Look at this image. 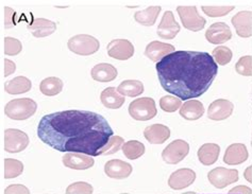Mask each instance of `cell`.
I'll list each match as a JSON object with an SVG mask.
<instances>
[{"mask_svg": "<svg viewBox=\"0 0 252 194\" xmlns=\"http://www.w3.org/2000/svg\"><path fill=\"white\" fill-rule=\"evenodd\" d=\"M204 113V106L200 101L189 100L185 102L180 109V115L187 120H198Z\"/></svg>", "mask_w": 252, "mask_h": 194, "instance_id": "cell-25", "label": "cell"}, {"mask_svg": "<svg viewBox=\"0 0 252 194\" xmlns=\"http://www.w3.org/2000/svg\"><path fill=\"white\" fill-rule=\"evenodd\" d=\"M180 32V26L176 22L174 13L166 11L162 17L161 24L158 27V35L164 39H172Z\"/></svg>", "mask_w": 252, "mask_h": 194, "instance_id": "cell-12", "label": "cell"}, {"mask_svg": "<svg viewBox=\"0 0 252 194\" xmlns=\"http://www.w3.org/2000/svg\"><path fill=\"white\" fill-rule=\"evenodd\" d=\"M24 171L22 162L13 158H5L4 160V177L5 179L15 178L21 175Z\"/></svg>", "mask_w": 252, "mask_h": 194, "instance_id": "cell-31", "label": "cell"}, {"mask_svg": "<svg viewBox=\"0 0 252 194\" xmlns=\"http://www.w3.org/2000/svg\"><path fill=\"white\" fill-rule=\"evenodd\" d=\"M93 186L84 183V182H77L68 186L66 193L67 194H93Z\"/></svg>", "mask_w": 252, "mask_h": 194, "instance_id": "cell-38", "label": "cell"}, {"mask_svg": "<svg viewBox=\"0 0 252 194\" xmlns=\"http://www.w3.org/2000/svg\"><path fill=\"white\" fill-rule=\"evenodd\" d=\"M28 29L31 31L32 35L35 37L49 36L57 30V25L45 18H35L30 25Z\"/></svg>", "mask_w": 252, "mask_h": 194, "instance_id": "cell-21", "label": "cell"}, {"mask_svg": "<svg viewBox=\"0 0 252 194\" xmlns=\"http://www.w3.org/2000/svg\"><path fill=\"white\" fill-rule=\"evenodd\" d=\"M232 37V32L229 26L224 23H215L210 26V28L205 32V38L211 44H223L228 42Z\"/></svg>", "mask_w": 252, "mask_h": 194, "instance_id": "cell-14", "label": "cell"}, {"mask_svg": "<svg viewBox=\"0 0 252 194\" xmlns=\"http://www.w3.org/2000/svg\"><path fill=\"white\" fill-rule=\"evenodd\" d=\"M231 23L236 30L238 36L247 38L252 36V13L241 11L231 19Z\"/></svg>", "mask_w": 252, "mask_h": 194, "instance_id": "cell-15", "label": "cell"}, {"mask_svg": "<svg viewBox=\"0 0 252 194\" xmlns=\"http://www.w3.org/2000/svg\"><path fill=\"white\" fill-rule=\"evenodd\" d=\"M212 56H213V58H215V61L218 64L223 66L231 62L233 53H232V51L228 48V47L220 46L217 47V48H215L213 52H212Z\"/></svg>", "mask_w": 252, "mask_h": 194, "instance_id": "cell-32", "label": "cell"}, {"mask_svg": "<svg viewBox=\"0 0 252 194\" xmlns=\"http://www.w3.org/2000/svg\"><path fill=\"white\" fill-rule=\"evenodd\" d=\"M92 78L98 82H111L117 78V69L107 63L98 64L92 69Z\"/></svg>", "mask_w": 252, "mask_h": 194, "instance_id": "cell-22", "label": "cell"}, {"mask_svg": "<svg viewBox=\"0 0 252 194\" xmlns=\"http://www.w3.org/2000/svg\"><path fill=\"white\" fill-rule=\"evenodd\" d=\"M29 144V137L26 133L15 129L4 132V149L8 153H19Z\"/></svg>", "mask_w": 252, "mask_h": 194, "instance_id": "cell-8", "label": "cell"}, {"mask_svg": "<svg viewBox=\"0 0 252 194\" xmlns=\"http://www.w3.org/2000/svg\"><path fill=\"white\" fill-rule=\"evenodd\" d=\"M4 194H30L29 189L24 185H10L5 189Z\"/></svg>", "mask_w": 252, "mask_h": 194, "instance_id": "cell-39", "label": "cell"}, {"mask_svg": "<svg viewBox=\"0 0 252 194\" xmlns=\"http://www.w3.org/2000/svg\"><path fill=\"white\" fill-rule=\"evenodd\" d=\"M4 65H5V69H4V76H5V77H8V76L11 75V73L15 72V70H16V65H15L14 63L9 61V59H5V61H4Z\"/></svg>", "mask_w": 252, "mask_h": 194, "instance_id": "cell-41", "label": "cell"}, {"mask_svg": "<svg viewBox=\"0 0 252 194\" xmlns=\"http://www.w3.org/2000/svg\"><path fill=\"white\" fill-rule=\"evenodd\" d=\"M248 159V151L246 145L243 143H233L229 145L223 155V162L230 165H241Z\"/></svg>", "mask_w": 252, "mask_h": 194, "instance_id": "cell-18", "label": "cell"}, {"mask_svg": "<svg viewBox=\"0 0 252 194\" xmlns=\"http://www.w3.org/2000/svg\"><path fill=\"white\" fill-rule=\"evenodd\" d=\"M208 178L215 188L223 189L227 186L237 182L238 171L235 169H225L223 166H218V168L209 172Z\"/></svg>", "mask_w": 252, "mask_h": 194, "instance_id": "cell-9", "label": "cell"}, {"mask_svg": "<svg viewBox=\"0 0 252 194\" xmlns=\"http://www.w3.org/2000/svg\"><path fill=\"white\" fill-rule=\"evenodd\" d=\"M158 81L164 90L181 100L207 92L218 73V66L208 52L175 51L157 63Z\"/></svg>", "mask_w": 252, "mask_h": 194, "instance_id": "cell-2", "label": "cell"}, {"mask_svg": "<svg viewBox=\"0 0 252 194\" xmlns=\"http://www.w3.org/2000/svg\"><path fill=\"white\" fill-rule=\"evenodd\" d=\"M161 10V6H149L146 10L136 12L134 14V18L138 24L146 27H151L155 25Z\"/></svg>", "mask_w": 252, "mask_h": 194, "instance_id": "cell-27", "label": "cell"}, {"mask_svg": "<svg viewBox=\"0 0 252 194\" xmlns=\"http://www.w3.org/2000/svg\"><path fill=\"white\" fill-rule=\"evenodd\" d=\"M161 109L166 112H174L181 108V99L172 96H165L160 100Z\"/></svg>", "mask_w": 252, "mask_h": 194, "instance_id": "cell-34", "label": "cell"}, {"mask_svg": "<svg viewBox=\"0 0 252 194\" xmlns=\"http://www.w3.org/2000/svg\"><path fill=\"white\" fill-rule=\"evenodd\" d=\"M189 152V145L184 140L178 139L169 143L162 153V158L165 163L169 165L179 164L188 156Z\"/></svg>", "mask_w": 252, "mask_h": 194, "instance_id": "cell-7", "label": "cell"}, {"mask_svg": "<svg viewBox=\"0 0 252 194\" xmlns=\"http://www.w3.org/2000/svg\"><path fill=\"white\" fill-rule=\"evenodd\" d=\"M68 49L79 55H91L99 50L98 39L88 34H79L71 37L68 43Z\"/></svg>", "mask_w": 252, "mask_h": 194, "instance_id": "cell-5", "label": "cell"}, {"mask_svg": "<svg viewBox=\"0 0 252 194\" xmlns=\"http://www.w3.org/2000/svg\"><path fill=\"white\" fill-rule=\"evenodd\" d=\"M244 176L249 183H252V166H249L246 171L244 172Z\"/></svg>", "mask_w": 252, "mask_h": 194, "instance_id": "cell-42", "label": "cell"}, {"mask_svg": "<svg viewBox=\"0 0 252 194\" xmlns=\"http://www.w3.org/2000/svg\"><path fill=\"white\" fill-rule=\"evenodd\" d=\"M107 49L108 55L118 61H127L134 55V47L127 39H114L108 45Z\"/></svg>", "mask_w": 252, "mask_h": 194, "instance_id": "cell-10", "label": "cell"}, {"mask_svg": "<svg viewBox=\"0 0 252 194\" xmlns=\"http://www.w3.org/2000/svg\"><path fill=\"white\" fill-rule=\"evenodd\" d=\"M196 173L191 169L183 168L179 169L170 175L168 179V185L174 190H182L188 188L195 182Z\"/></svg>", "mask_w": 252, "mask_h": 194, "instance_id": "cell-11", "label": "cell"}, {"mask_svg": "<svg viewBox=\"0 0 252 194\" xmlns=\"http://www.w3.org/2000/svg\"><path fill=\"white\" fill-rule=\"evenodd\" d=\"M123 152L124 155L128 159L134 160L144 155L145 145L137 140H130V141L124 143Z\"/></svg>", "mask_w": 252, "mask_h": 194, "instance_id": "cell-30", "label": "cell"}, {"mask_svg": "<svg viewBox=\"0 0 252 194\" xmlns=\"http://www.w3.org/2000/svg\"><path fill=\"white\" fill-rule=\"evenodd\" d=\"M172 52H175V47L172 45L154 41L146 47L145 55L150 58L152 62L158 63L161 59H163L165 56H167Z\"/></svg>", "mask_w": 252, "mask_h": 194, "instance_id": "cell-19", "label": "cell"}, {"mask_svg": "<svg viewBox=\"0 0 252 194\" xmlns=\"http://www.w3.org/2000/svg\"><path fill=\"white\" fill-rule=\"evenodd\" d=\"M157 106L152 98H140L129 105L130 116L137 121H148L157 116Z\"/></svg>", "mask_w": 252, "mask_h": 194, "instance_id": "cell-4", "label": "cell"}, {"mask_svg": "<svg viewBox=\"0 0 252 194\" xmlns=\"http://www.w3.org/2000/svg\"><path fill=\"white\" fill-rule=\"evenodd\" d=\"M220 148L216 143H205L198 150V158L204 166H211L217 162L220 157Z\"/></svg>", "mask_w": 252, "mask_h": 194, "instance_id": "cell-23", "label": "cell"}, {"mask_svg": "<svg viewBox=\"0 0 252 194\" xmlns=\"http://www.w3.org/2000/svg\"><path fill=\"white\" fill-rule=\"evenodd\" d=\"M144 136L152 144H162L170 137V130L166 125L152 124L145 129Z\"/></svg>", "mask_w": 252, "mask_h": 194, "instance_id": "cell-20", "label": "cell"}, {"mask_svg": "<svg viewBox=\"0 0 252 194\" xmlns=\"http://www.w3.org/2000/svg\"><path fill=\"white\" fill-rule=\"evenodd\" d=\"M124 145V139L121 136H112L109 140L108 144L104 146L102 151L100 152V155H112V154H115L119 151V149Z\"/></svg>", "mask_w": 252, "mask_h": 194, "instance_id": "cell-35", "label": "cell"}, {"mask_svg": "<svg viewBox=\"0 0 252 194\" xmlns=\"http://www.w3.org/2000/svg\"><path fill=\"white\" fill-rule=\"evenodd\" d=\"M229 194H252V189H250L247 186H237L235 188L231 189Z\"/></svg>", "mask_w": 252, "mask_h": 194, "instance_id": "cell-40", "label": "cell"}, {"mask_svg": "<svg viewBox=\"0 0 252 194\" xmlns=\"http://www.w3.org/2000/svg\"><path fill=\"white\" fill-rule=\"evenodd\" d=\"M117 90L124 97H137L144 92V84L137 80H127L121 83Z\"/></svg>", "mask_w": 252, "mask_h": 194, "instance_id": "cell-28", "label": "cell"}, {"mask_svg": "<svg viewBox=\"0 0 252 194\" xmlns=\"http://www.w3.org/2000/svg\"><path fill=\"white\" fill-rule=\"evenodd\" d=\"M62 162L65 166L74 170L90 169L95 164L92 156L80 153H66L62 158Z\"/></svg>", "mask_w": 252, "mask_h": 194, "instance_id": "cell-16", "label": "cell"}, {"mask_svg": "<svg viewBox=\"0 0 252 194\" xmlns=\"http://www.w3.org/2000/svg\"><path fill=\"white\" fill-rule=\"evenodd\" d=\"M22 49V43L18 39L13 37L4 38V53L6 55H16L18 53H21Z\"/></svg>", "mask_w": 252, "mask_h": 194, "instance_id": "cell-37", "label": "cell"}, {"mask_svg": "<svg viewBox=\"0 0 252 194\" xmlns=\"http://www.w3.org/2000/svg\"><path fill=\"white\" fill-rule=\"evenodd\" d=\"M178 14L180 16L184 28L193 32H198L204 28L205 19L199 15L196 6H178Z\"/></svg>", "mask_w": 252, "mask_h": 194, "instance_id": "cell-6", "label": "cell"}, {"mask_svg": "<svg viewBox=\"0 0 252 194\" xmlns=\"http://www.w3.org/2000/svg\"><path fill=\"white\" fill-rule=\"evenodd\" d=\"M37 104L29 98L12 100L5 105L4 112L10 119L26 120L33 116L36 111Z\"/></svg>", "mask_w": 252, "mask_h": 194, "instance_id": "cell-3", "label": "cell"}, {"mask_svg": "<svg viewBox=\"0 0 252 194\" xmlns=\"http://www.w3.org/2000/svg\"><path fill=\"white\" fill-rule=\"evenodd\" d=\"M101 102L102 104L110 110H117L122 108L123 104L125 103V97L122 96L121 93L115 87H109V88H105L101 92Z\"/></svg>", "mask_w": 252, "mask_h": 194, "instance_id": "cell-24", "label": "cell"}, {"mask_svg": "<svg viewBox=\"0 0 252 194\" xmlns=\"http://www.w3.org/2000/svg\"><path fill=\"white\" fill-rule=\"evenodd\" d=\"M39 89H41V92L45 96H57L63 89V82L59 78L50 77L43 80L41 85H39Z\"/></svg>", "mask_w": 252, "mask_h": 194, "instance_id": "cell-29", "label": "cell"}, {"mask_svg": "<svg viewBox=\"0 0 252 194\" xmlns=\"http://www.w3.org/2000/svg\"><path fill=\"white\" fill-rule=\"evenodd\" d=\"M31 87L32 83L28 78L16 77L5 83L4 89L9 95H21V93L28 92L31 89Z\"/></svg>", "mask_w": 252, "mask_h": 194, "instance_id": "cell-26", "label": "cell"}, {"mask_svg": "<svg viewBox=\"0 0 252 194\" xmlns=\"http://www.w3.org/2000/svg\"><path fill=\"white\" fill-rule=\"evenodd\" d=\"M234 10V6H202V11L210 17H221Z\"/></svg>", "mask_w": 252, "mask_h": 194, "instance_id": "cell-36", "label": "cell"}, {"mask_svg": "<svg viewBox=\"0 0 252 194\" xmlns=\"http://www.w3.org/2000/svg\"><path fill=\"white\" fill-rule=\"evenodd\" d=\"M109 122L99 113L88 111H64L44 116L37 136L59 152L99 156L113 136Z\"/></svg>", "mask_w": 252, "mask_h": 194, "instance_id": "cell-1", "label": "cell"}, {"mask_svg": "<svg viewBox=\"0 0 252 194\" xmlns=\"http://www.w3.org/2000/svg\"><path fill=\"white\" fill-rule=\"evenodd\" d=\"M234 105L224 99H218L209 106L208 117L214 121H221L229 118L233 112Z\"/></svg>", "mask_w": 252, "mask_h": 194, "instance_id": "cell-13", "label": "cell"}, {"mask_svg": "<svg viewBox=\"0 0 252 194\" xmlns=\"http://www.w3.org/2000/svg\"><path fill=\"white\" fill-rule=\"evenodd\" d=\"M104 173L111 178L125 179L132 173V166L121 159H112L104 165Z\"/></svg>", "mask_w": 252, "mask_h": 194, "instance_id": "cell-17", "label": "cell"}, {"mask_svg": "<svg viewBox=\"0 0 252 194\" xmlns=\"http://www.w3.org/2000/svg\"><path fill=\"white\" fill-rule=\"evenodd\" d=\"M235 70L238 75L244 77L252 76V56L245 55L242 56L235 65Z\"/></svg>", "mask_w": 252, "mask_h": 194, "instance_id": "cell-33", "label": "cell"}]
</instances>
